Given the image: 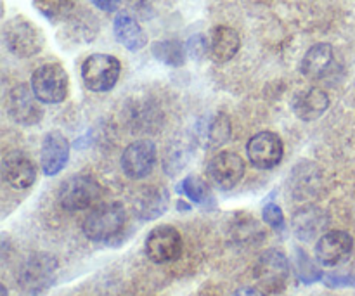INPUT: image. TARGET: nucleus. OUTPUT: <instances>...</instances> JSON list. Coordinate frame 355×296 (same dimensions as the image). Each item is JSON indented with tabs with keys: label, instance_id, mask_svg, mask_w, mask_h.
I'll return each instance as SVG.
<instances>
[{
	"label": "nucleus",
	"instance_id": "nucleus-27",
	"mask_svg": "<svg viewBox=\"0 0 355 296\" xmlns=\"http://www.w3.org/2000/svg\"><path fill=\"white\" fill-rule=\"evenodd\" d=\"M295 270H297V276L300 277L302 283H315V281L321 279V270L319 267H315V263L312 262L311 256L304 252V250L297 248V260H295Z\"/></svg>",
	"mask_w": 355,
	"mask_h": 296
},
{
	"label": "nucleus",
	"instance_id": "nucleus-29",
	"mask_svg": "<svg viewBox=\"0 0 355 296\" xmlns=\"http://www.w3.org/2000/svg\"><path fill=\"white\" fill-rule=\"evenodd\" d=\"M263 222L270 225L272 229H283L284 227V214L276 203H267L262 210Z\"/></svg>",
	"mask_w": 355,
	"mask_h": 296
},
{
	"label": "nucleus",
	"instance_id": "nucleus-5",
	"mask_svg": "<svg viewBox=\"0 0 355 296\" xmlns=\"http://www.w3.org/2000/svg\"><path fill=\"white\" fill-rule=\"evenodd\" d=\"M101 196V186L92 175L76 173L61 184L59 203L64 210L82 211L97 203Z\"/></svg>",
	"mask_w": 355,
	"mask_h": 296
},
{
	"label": "nucleus",
	"instance_id": "nucleus-19",
	"mask_svg": "<svg viewBox=\"0 0 355 296\" xmlns=\"http://www.w3.org/2000/svg\"><path fill=\"white\" fill-rule=\"evenodd\" d=\"M335 62V52L329 44H315L305 52L300 69L304 76L311 80H321L331 71Z\"/></svg>",
	"mask_w": 355,
	"mask_h": 296
},
{
	"label": "nucleus",
	"instance_id": "nucleus-14",
	"mask_svg": "<svg viewBox=\"0 0 355 296\" xmlns=\"http://www.w3.org/2000/svg\"><path fill=\"white\" fill-rule=\"evenodd\" d=\"M2 177L12 189L24 191L35 184L37 170L23 151H9L2 158Z\"/></svg>",
	"mask_w": 355,
	"mask_h": 296
},
{
	"label": "nucleus",
	"instance_id": "nucleus-26",
	"mask_svg": "<svg viewBox=\"0 0 355 296\" xmlns=\"http://www.w3.org/2000/svg\"><path fill=\"white\" fill-rule=\"evenodd\" d=\"M232 238L238 243H259L260 239L266 238V232L262 231L259 224L255 222L253 217H243L236 218L234 225H232Z\"/></svg>",
	"mask_w": 355,
	"mask_h": 296
},
{
	"label": "nucleus",
	"instance_id": "nucleus-8",
	"mask_svg": "<svg viewBox=\"0 0 355 296\" xmlns=\"http://www.w3.org/2000/svg\"><path fill=\"white\" fill-rule=\"evenodd\" d=\"M246 155L253 166L260 170L274 168L281 163L284 155L283 141L274 132H260L253 135L246 146Z\"/></svg>",
	"mask_w": 355,
	"mask_h": 296
},
{
	"label": "nucleus",
	"instance_id": "nucleus-13",
	"mask_svg": "<svg viewBox=\"0 0 355 296\" xmlns=\"http://www.w3.org/2000/svg\"><path fill=\"white\" fill-rule=\"evenodd\" d=\"M58 262L51 255H33L19 270V284L28 293H37L52 283Z\"/></svg>",
	"mask_w": 355,
	"mask_h": 296
},
{
	"label": "nucleus",
	"instance_id": "nucleus-31",
	"mask_svg": "<svg viewBox=\"0 0 355 296\" xmlns=\"http://www.w3.org/2000/svg\"><path fill=\"white\" fill-rule=\"evenodd\" d=\"M97 9L104 10V12H114L120 7L121 0H90Z\"/></svg>",
	"mask_w": 355,
	"mask_h": 296
},
{
	"label": "nucleus",
	"instance_id": "nucleus-24",
	"mask_svg": "<svg viewBox=\"0 0 355 296\" xmlns=\"http://www.w3.org/2000/svg\"><path fill=\"white\" fill-rule=\"evenodd\" d=\"M33 6L51 23H61L71 16L75 0H33Z\"/></svg>",
	"mask_w": 355,
	"mask_h": 296
},
{
	"label": "nucleus",
	"instance_id": "nucleus-32",
	"mask_svg": "<svg viewBox=\"0 0 355 296\" xmlns=\"http://www.w3.org/2000/svg\"><path fill=\"white\" fill-rule=\"evenodd\" d=\"M232 296H267L266 291H262L260 288H241V290L236 291Z\"/></svg>",
	"mask_w": 355,
	"mask_h": 296
},
{
	"label": "nucleus",
	"instance_id": "nucleus-9",
	"mask_svg": "<svg viewBox=\"0 0 355 296\" xmlns=\"http://www.w3.org/2000/svg\"><path fill=\"white\" fill-rule=\"evenodd\" d=\"M156 165V146L155 142L142 139L132 142L121 155V170L127 177L134 180L146 179Z\"/></svg>",
	"mask_w": 355,
	"mask_h": 296
},
{
	"label": "nucleus",
	"instance_id": "nucleus-6",
	"mask_svg": "<svg viewBox=\"0 0 355 296\" xmlns=\"http://www.w3.org/2000/svg\"><path fill=\"white\" fill-rule=\"evenodd\" d=\"M120 73V61L110 54H90L82 64V80L92 92H107L113 89Z\"/></svg>",
	"mask_w": 355,
	"mask_h": 296
},
{
	"label": "nucleus",
	"instance_id": "nucleus-4",
	"mask_svg": "<svg viewBox=\"0 0 355 296\" xmlns=\"http://www.w3.org/2000/svg\"><path fill=\"white\" fill-rule=\"evenodd\" d=\"M257 284L266 293H281L290 279V262L279 250H269L259 256L253 269Z\"/></svg>",
	"mask_w": 355,
	"mask_h": 296
},
{
	"label": "nucleus",
	"instance_id": "nucleus-22",
	"mask_svg": "<svg viewBox=\"0 0 355 296\" xmlns=\"http://www.w3.org/2000/svg\"><path fill=\"white\" fill-rule=\"evenodd\" d=\"M200 134L205 144L210 148H217V146L227 142L229 135H231V121L225 114H215V116L207 118V125L200 128Z\"/></svg>",
	"mask_w": 355,
	"mask_h": 296
},
{
	"label": "nucleus",
	"instance_id": "nucleus-11",
	"mask_svg": "<svg viewBox=\"0 0 355 296\" xmlns=\"http://www.w3.org/2000/svg\"><path fill=\"white\" fill-rule=\"evenodd\" d=\"M208 175L215 186L229 191L241 182L245 175V162L238 153L222 151L208 163Z\"/></svg>",
	"mask_w": 355,
	"mask_h": 296
},
{
	"label": "nucleus",
	"instance_id": "nucleus-7",
	"mask_svg": "<svg viewBox=\"0 0 355 296\" xmlns=\"http://www.w3.org/2000/svg\"><path fill=\"white\" fill-rule=\"evenodd\" d=\"M146 255L155 263L175 262L182 255V236L172 225H158L146 238Z\"/></svg>",
	"mask_w": 355,
	"mask_h": 296
},
{
	"label": "nucleus",
	"instance_id": "nucleus-33",
	"mask_svg": "<svg viewBox=\"0 0 355 296\" xmlns=\"http://www.w3.org/2000/svg\"><path fill=\"white\" fill-rule=\"evenodd\" d=\"M0 295H2V296H7V290H6V286L0 288Z\"/></svg>",
	"mask_w": 355,
	"mask_h": 296
},
{
	"label": "nucleus",
	"instance_id": "nucleus-3",
	"mask_svg": "<svg viewBox=\"0 0 355 296\" xmlns=\"http://www.w3.org/2000/svg\"><path fill=\"white\" fill-rule=\"evenodd\" d=\"M31 89L44 104H59L68 97L69 78L59 62L38 66L31 75Z\"/></svg>",
	"mask_w": 355,
	"mask_h": 296
},
{
	"label": "nucleus",
	"instance_id": "nucleus-15",
	"mask_svg": "<svg viewBox=\"0 0 355 296\" xmlns=\"http://www.w3.org/2000/svg\"><path fill=\"white\" fill-rule=\"evenodd\" d=\"M69 159V142L61 132H49L42 142L40 163L45 175H58Z\"/></svg>",
	"mask_w": 355,
	"mask_h": 296
},
{
	"label": "nucleus",
	"instance_id": "nucleus-23",
	"mask_svg": "<svg viewBox=\"0 0 355 296\" xmlns=\"http://www.w3.org/2000/svg\"><path fill=\"white\" fill-rule=\"evenodd\" d=\"M153 55L158 61H162L163 64L179 68V66H182L186 62L187 49L179 40H162L153 44Z\"/></svg>",
	"mask_w": 355,
	"mask_h": 296
},
{
	"label": "nucleus",
	"instance_id": "nucleus-21",
	"mask_svg": "<svg viewBox=\"0 0 355 296\" xmlns=\"http://www.w3.org/2000/svg\"><path fill=\"white\" fill-rule=\"evenodd\" d=\"M326 225V218L321 210L314 207H307L298 211L293 218V229L297 236L304 241H311L318 232L322 231Z\"/></svg>",
	"mask_w": 355,
	"mask_h": 296
},
{
	"label": "nucleus",
	"instance_id": "nucleus-10",
	"mask_svg": "<svg viewBox=\"0 0 355 296\" xmlns=\"http://www.w3.org/2000/svg\"><path fill=\"white\" fill-rule=\"evenodd\" d=\"M354 252V239L345 231L326 232L315 245V259L324 267H336L347 262Z\"/></svg>",
	"mask_w": 355,
	"mask_h": 296
},
{
	"label": "nucleus",
	"instance_id": "nucleus-2",
	"mask_svg": "<svg viewBox=\"0 0 355 296\" xmlns=\"http://www.w3.org/2000/svg\"><path fill=\"white\" fill-rule=\"evenodd\" d=\"M3 44L7 51L19 59L31 58L44 49V33L23 16H16L3 24Z\"/></svg>",
	"mask_w": 355,
	"mask_h": 296
},
{
	"label": "nucleus",
	"instance_id": "nucleus-16",
	"mask_svg": "<svg viewBox=\"0 0 355 296\" xmlns=\"http://www.w3.org/2000/svg\"><path fill=\"white\" fill-rule=\"evenodd\" d=\"M241 49L239 33L231 26L218 24L208 35V55L218 64L229 62Z\"/></svg>",
	"mask_w": 355,
	"mask_h": 296
},
{
	"label": "nucleus",
	"instance_id": "nucleus-18",
	"mask_svg": "<svg viewBox=\"0 0 355 296\" xmlns=\"http://www.w3.org/2000/svg\"><path fill=\"white\" fill-rule=\"evenodd\" d=\"M329 107V97L324 90L312 87V89L302 90L293 99V111L300 120L314 121L321 118Z\"/></svg>",
	"mask_w": 355,
	"mask_h": 296
},
{
	"label": "nucleus",
	"instance_id": "nucleus-28",
	"mask_svg": "<svg viewBox=\"0 0 355 296\" xmlns=\"http://www.w3.org/2000/svg\"><path fill=\"white\" fill-rule=\"evenodd\" d=\"M187 55L194 59H203L208 55V37L205 35H193L186 44Z\"/></svg>",
	"mask_w": 355,
	"mask_h": 296
},
{
	"label": "nucleus",
	"instance_id": "nucleus-12",
	"mask_svg": "<svg viewBox=\"0 0 355 296\" xmlns=\"http://www.w3.org/2000/svg\"><path fill=\"white\" fill-rule=\"evenodd\" d=\"M7 113L16 123L21 125H37L44 118L40 101L35 96L33 89H28V85H17L10 90Z\"/></svg>",
	"mask_w": 355,
	"mask_h": 296
},
{
	"label": "nucleus",
	"instance_id": "nucleus-20",
	"mask_svg": "<svg viewBox=\"0 0 355 296\" xmlns=\"http://www.w3.org/2000/svg\"><path fill=\"white\" fill-rule=\"evenodd\" d=\"M168 208V191L163 187H146L135 196V215L142 220H155Z\"/></svg>",
	"mask_w": 355,
	"mask_h": 296
},
{
	"label": "nucleus",
	"instance_id": "nucleus-17",
	"mask_svg": "<svg viewBox=\"0 0 355 296\" xmlns=\"http://www.w3.org/2000/svg\"><path fill=\"white\" fill-rule=\"evenodd\" d=\"M114 38L130 52L142 51L148 45V33L130 14H118L113 21Z\"/></svg>",
	"mask_w": 355,
	"mask_h": 296
},
{
	"label": "nucleus",
	"instance_id": "nucleus-1",
	"mask_svg": "<svg viewBox=\"0 0 355 296\" xmlns=\"http://www.w3.org/2000/svg\"><path fill=\"white\" fill-rule=\"evenodd\" d=\"M127 225V211L120 203H104L94 208L83 220V234L96 243H110Z\"/></svg>",
	"mask_w": 355,
	"mask_h": 296
},
{
	"label": "nucleus",
	"instance_id": "nucleus-30",
	"mask_svg": "<svg viewBox=\"0 0 355 296\" xmlns=\"http://www.w3.org/2000/svg\"><path fill=\"white\" fill-rule=\"evenodd\" d=\"M324 284L329 288L340 286H355V277L352 276H338V274H329L324 277Z\"/></svg>",
	"mask_w": 355,
	"mask_h": 296
},
{
	"label": "nucleus",
	"instance_id": "nucleus-25",
	"mask_svg": "<svg viewBox=\"0 0 355 296\" xmlns=\"http://www.w3.org/2000/svg\"><path fill=\"white\" fill-rule=\"evenodd\" d=\"M177 193L182 194V196H186V198H189V200L196 204H205L211 198L208 184L198 175L186 177V179H184L182 182L177 186Z\"/></svg>",
	"mask_w": 355,
	"mask_h": 296
}]
</instances>
